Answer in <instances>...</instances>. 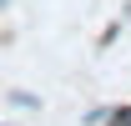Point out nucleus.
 Instances as JSON below:
<instances>
[{"label":"nucleus","mask_w":131,"mask_h":126,"mask_svg":"<svg viewBox=\"0 0 131 126\" xmlns=\"http://www.w3.org/2000/svg\"><path fill=\"white\" fill-rule=\"evenodd\" d=\"M0 126H10V121H0Z\"/></svg>","instance_id":"20e7f679"},{"label":"nucleus","mask_w":131,"mask_h":126,"mask_svg":"<svg viewBox=\"0 0 131 126\" xmlns=\"http://www.w3.org/2000/svg\"><path fill=\"white\" fill-rule=\"evenodd\" d=\"M10 101L15 106H40V96H30V91H10Z\"/></svg>","instance_id":"f03ea898"},{"label":"nucleus","mask_w":131,"mask_h":126,"mask_svg":"<svg viewBox=\"0 0 131 126\" xmlns=\"http://www.w3.org/2000/svg\"><path fill=\"white\" fill-rule=\"evenodd\" d=\"M5 5H10V0H0V10H5Z\"/></svg>","instance_id":"7ed1b4c3"},{"label":"nucleus","mask_w":131,"mask_h":126,"mask_svg":"<svg viewBox=\"0 0 131 126\" xmlns=\"http://www.w3.org/2000/svg\"><path fill=\"white\" fill-rule=\"evenodd\" d=\"M101 121H106V126H131V106H116V111H106Z\"/></svg>","instance_id":"f257e3e1"}]
</instances>
